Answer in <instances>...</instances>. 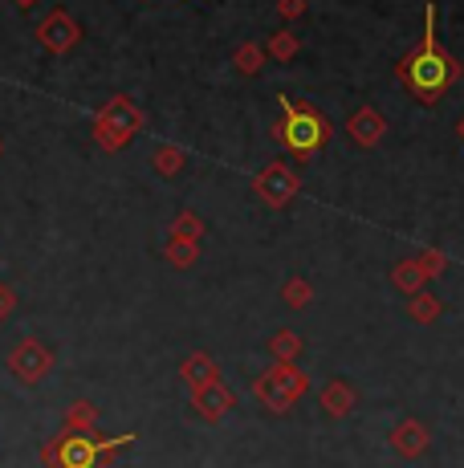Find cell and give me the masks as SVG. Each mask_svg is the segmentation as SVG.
<instances>
[{"mask_svg":"<svg viewBox=\"0 0 464 468\" xmlns=\"http://www.w3.org/2000/svg\"><path fill=\"white\" fill-rule=\"evenodd\" d=\"M395 74H399V82L407 86V94L424 106H436L452 86L460 82L464 66L444 49L440 41H436V5L424 8V37H419L416 49L395 66Z\"/></svg>","mask_w":464,"mask_h":468,"instance_id":"obj_1","label":"cell"},{"mask_svg":"<svg viewBox=\"0 0 464 468\" xmlns=\"http://www.w3.org/2000/svg\"><path fill=\"white\" fill-rule=\"evenodd\" d=\"M127 444H135V431L122 436H102V431H74L61 428L53 440L41 444V464L46 468H111L114 456Z\"/></svg>","mask_w":464,"mask_h":468,"instance_id":"obj_2","label":"cell"},{"mask_svg":"<svg viewBox=\"0 0 464 468\" xmlns=\"http://www.w3.org/2000/svg\"><path fill=\"white\" fill-rule=\"evenodd\" d=\"M278 106H281V119H278V127H273V134L285 143L290 155L314 159L318 151L330 143L326 114L318 111V106H310V102H293V98H285V94L278 98Z\"/></svg>","mask_w":464,"mask_h":468,"instance_id":"obj_3","label":"cell"},{"mask_svg":"<svg viewBox=\"0 0 464 468\" xmlns=\"http://www.w3.org/2000/svg\"><path fill=\"white\" fill-rule=\"evenodd\" d=\"M310 375L298 363H273L269 371H261L253 379V395L261 408H269L273 416H290V408L298 399H306Z\"/></svg>","mask_w":464,"mask_h":468,"instance_id":"obj_4","label":"cell"},{"mask_svg":"<svg viewBox=\"0 0 464 468\" xmlns=\"http://www.w3.org/2000/svg\"><path fill=\"white\" fill-rule=\"evenodd\" d=\"M53 363H58V355H53V346H46L41 338H21L13 346V355H8V371H13V379L25 383V387L49 379Z\"/></svg>","mask_w":464,"mask_h":468,"instance_id":"obj_5","label":"cell"},{"mask_svg":"<svg viewBox=\"0 0 464 468\" xmlns=\"http://www.w3.org/2000/svg\"><path fill=\"white\" fill-rule=\"evenodd\" d=\"M298 187H301V179L293 176V167H285V164L261 167L257 171V179H253V192L261 196L269 208H285V204L298 196Z\"/></svg>","mask_w":464,"mask_h":468,"instance_id":"obj_6","label":"cell"},{"mask_svg":"<svg viewBox=\"0 0 464 468\" xmlns=\"http://www.w3.org/2000/svg\"><path fill=\"white\" fill-rule=\"evenodd\" d=\"M37 41H41V49L58 53V58L61 53H74V45L82 41V25H78L66 8H53L46 21L37 25Z\"/></svg>","mask_w":464,"mask_h":468,"instance_id":"obj_7","label":"cell"},{"mask_svg":"<svg viewBox=\"0 0 464 468\" xmlns=\"http://www.w3.org/2000/svg\"><path fill=\"white\" fill-rule=\"evenodd\" d=\"M94 122H98V127H106L111 134H119L122 143H131V139H135V134L142 131V111H139L135 102H131L127 94H114L111 102H106L102 111L94 114Z\"/></svg>","mask_w":464,"mask_h":468,"instance_id":"obj_8","label":"cell"},{"mask_svg":"<svg viewBox=\"0 0 464 468\" xmlns=\"http://www.w3.org/2000/svg\"><path fill=\"white\" fill-rule=\"evenodd\" d=\"M232 408H237V395H232L225 383H208L204 391H192V411L204 424H220Z\"/></svg>","mask_w":464,"mask_h":468,"instance_id":"obj_9","label":"cell"},{"mask_svg":"<svg viewBox=\"0 0 464 468\" xmlns=\"http://www.w3.org/2000/svg\"><path fill=\"white\" fill-rule=\"evenodd\" d=\"M387 444L395 448V456H404V461H416V456L427 452V444H432V431L419 424V420H399V424L391 428Z\"/></svg>","mask_w":464,"mask_h":468,"instance_id":"obj_10","label":"cell"},{"mask_svg":"<svg viewBox=\"0 0 464 468\" xmlns=\"http://www.w3.org/2000/svg\"><path fill=\"white\" fill-rule=\"evenodd\" d=\"M346 131H351V139L359 143V147H379L383 134H387V119H383L374 106H363V111H354L351 119H346Z\"/></svg>","mask_w":464,"mask_h":468,"instance_id":"obj_11","label":"cell"},{"mask_svg":"<svg viewBox=\"0 0 464 468\" xmlns=\"http://www.w3.org/2000/svg\"><path fill=\"white\" fill-rule=\"evenodd\" d=\"M180 379L192 387V391H204L208 383H220V367L212 355H204V350H195V355H187L180 363Z\"/></svg>","mask_w":464,"mask_h":468,"instance_id":"obj_12","label":"cell"},{"mask_svg":"<svg viewBox=\"0 0 464 468\" xmlns=\"http://www.w3.org/2000/svg\"><path fill=\"white\" fill-rule=\"evenodd\" d=\"M318 403H322V411L326 416H334V420H346L354 411V403H359V391H354L346 379H330L322 387V395H318Z\"/></svg>","mask_w":464,"mask_h":468,"instance_id":"obj_13","label":"cell"},{"mask_svg":"<svg viewBox=\"0 0 464 468\" xmlns=\"http://www.w3.org/2000/svg\"><path fill=\"white\" fill-rule=\"evenodd\" d=\"M391 282H395V290H399V293L416 298V293H424L427 277H424V269L416 265V257H407V261H399V265L391 269Z\"/></svg>","mask_w":464,"mask_h":468,"instance_id":"obj_14","label":"cell"},{"mask_svg":"<svg viewBox=\"0 0 464 468\" xmlns=\"http://www.w3.org/2000/svg\"><path fill=\"white\" fill-rule=\"evenodd\" d=\"M265 45H257V41H245V45H237V53H232V66H237V74H245V78H257L265 69Z\"/></svg>","mask_w":464,"mask_h":468,"instance_id":"obj_15","label":"cell"},{"mask_svg":"<svg viewBox=\"0 0 464 468\" xmlns=\"http://www.w3.org/2000/svg\"><path fill=\"white\" fill-rule=\"evenodd\" d=\"M167 265L175 269H192L195 261H200V245L195 240H180V237H167V249H163Z\"/></svg>","mask_w":464,"mask_h":468,"instance_id":"obj_16","label":"cell"},{"mask_svg":"<svg viewBox=\"0 0 464 468\" xmlns=\"http://www.w3.org/2000/svg\"><path fill=\"white\" fill-rule=\"evenodd\" d=\"M66 428H74V431H94L98 428V408L90 399H74L66 408Z\"/></svg>","mask_w":464,"mask_h":468,"instance_id":"obj_17","label":"cell"},{"mask_svg":"<svg viewBox=\"0 0 464 468\" xmlns=\"http://www.w3.org/2000/svg\"><path fill=\"white\" fill-rule=\"evenodd\" d=\"M298 53H301V41H298V33H290V29L273 33L269 45H265V58H273V61H293Z\"/></svg>","mask_w":464,"mask_h":468,"instance_id":"obj_18","label":"cell"},{"mask_svg":"<svg viewBox=\"0 0 464 468\" xmlns=\"http://www.w3.org/2000/svg\"><path fill=\"white\" fill-rule=\"evenodd\" d=\"M269 350L278 363H293V358L301 355V335H293V330H278V335L269 338Z\"/></svg>","mask_w":464,"mask_h":468,"instance_id":"obj_19","label":"cell"},{"mask_svg":"<svg viewBox=\"0 0 464 468\" xmlns=\"http://www.w3.org/2000/svg\"><path fill=\"white\" fill-rule=\"evenodd\" d=\"M281 298H285L290 310H306V305L314 302V285H310L306 277H290V282H285V290H281Z\"/></svg>","mask_w":464,"mask_h":468,"instance_id":"obj_20","label":"cell"},{"mask_svg":"<svg viewBox=\"0 0 464 468\" xmlns=\"http://www.w3.org/2000/svg\"><path fill=\"white\" fill-rule=\"evenodd\" d=\"M172 237H180V240H195V245H204V216H195V212H180L172 220Z\"/></svg>","mask_w":464,"mask_h":468,"instance_id":"obj_21","label":"cell"},{"mask_svg":"<svg viewBox=\"0 0 464 468\" xmlns=\"http://www.w3.org/2000/svg\"><path fill=\"white\" fill-rule=\"evenodd\" d=\"M407 314H412V322H419V326H427V322H436L440 318V302L432 298V293H416L412 302H407Z\"/></svg>","mask_w":464,"mask_h":468,"instance_id":"obj_22","label":"cell"},{"mask_svg":"<svg viewBox=\"0 0 464 468\" xmlns=\"http://www.w3.org/2000/svg\"><path fill=\"white\" fill-rule=\"evenodd\" d=\"M155 171L163 179H172L175 171H184V151L172 147V143H163V147H155Z\"/></svg>","mask_w":464,"mask_h":468,"instance_id":"obj_23","label":"cell"},{"mask_svg":"<svg viewBox=\"0 0 464 468\" xmlns=\"http://www.w3.org/2000/svg\"><path fill=\"white\" fill-rule=\"evenodd\" d=\"M416 265L424 269V277H427V282H432V277H440L444 269H448V257H444L440 249H424V253L416 257Z\"/></svg>","mask_w":464,"mask_h":468,"instance_id":"obj_24","label":"cell"},{"mask_svg":"<svg viewBox=\"0 0 464 468\" xmlns=\"http://www.w3.org/2000/svg\"><path fill=\"white\" fill-rule=\"evenodd\" d=\"M278 13H281V21H298L306 13V0H278Z\"/></svg>","mask_w":464,"mask_h":468,"instance_id":"obj_25","label":"cell"},{"mask_svg":"<svg viewBox=\"0 0 464 468\" xmlns=\"http://www.w3.org/2000/svg\"><path fill=\"white\" fill-rule=\"evenodd\" d=\"M13 310H16V293H13V285L0 282V322H5Z\"/></svg>","mask_w":464,"mask_h":468,"instance_id":"obj_26","label":"cell"},{"mask_svg":"<svg viewBox=\"0 0 464 468\" xmlns=\"http://www.w3.org/2000/svg\"><path fill=\"white\" fill-rule=\"evenodd\" d=\"M13 5H16V8H33V5H37V0H13Z\"/></svg>","mask_w":464,"mask_h":468,"instance_id":"obj_27","label":"cell"},{"mask_svg":"<svg viewBox=\"0 0 464 468\" xmlns=\"http://www.w3.org/2000/svg\"><path fill=\"white\" fill-rule=\"evenodd\" d=\"M457 134H460V139H464V119H460V122H457Z\"/></svg>","mask_w":464,"mask_h":468,"instance_id":"obj_28","label":"cell"},{"mask_svg":"<svg viewBox=\"0 0 464 468\" xmlns=\"http://www.w3.org/2000/svg\"><path fill=\"white\" fill-rule=\"evenodd\" d=\"M0 151H5V147H0Z\"/></svg>","mask_w":464,"mask_h":468,"instance_id":"obj_29","label":"cell"}]
</instances>
